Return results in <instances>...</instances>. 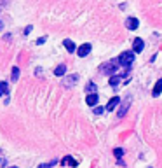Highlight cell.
<instances>
[{
    "label": "cell",
    "instance_id": "cell-1",
    "mask_svg": "<svg viewBox=\"0 0 162 168\" xmlns=\"http://www.w3.org/2000/svg\"><path fill=\"white\" fill-rule=\"evenodd\" d=\"M117 68H119V60L115 58V60H110V61L103 63L101 67H99V70H101V74H105V75H115V72H117Z\"/></svg>",
    "mask_w": 162,
    "mask_h": 168
},
{
    "label": "cell",
    "instance_id": "cell-2",
    "mask_svg": "<svg viewBox=\"0 0 162 168\" xmlns=\"http://www.w3.org/2000/svg\"><path fill=\"white\" fill-rule=\"evenodd\" d=\"M117 60H119L120 67L129 68V67L133 65V61H134V53H133V51H124V53H120V56L117 58Z\"/></svg>",
    "mask_w": 162,
    "mask_h": 168
},
{
    "label": "cell",
    "instance_id": "cell-3",
    "mask_svg": "<svg viewBox=\"0 0 162 168\" xmlns=\"http://www.w3.org/2000/svg\"><path fill=\"white\" fill-rule=\"evenodd\" d=\"M129 107H131V96H126L122 102H120L119 110H117V116H119V117H124V116L127 114V110H129Z\"/></svg>",
    "mask_w": 162,
    "mask_h": 168
},
{
    "label": "cell",
    "instance_id": "cell-4",
    "mask_svg": "<svg viewBox=\"0 0 162 168\" xmlns=\"http://www.w3.org/2000/svg\"><path fill=\"white\" fill-rule=\"evenodd\" d=\"M91 49H92V46L89 44V42H85V44H82V46H78V49H77L78 58H85V56L91 53Z\"/></svg>",
    "mask_w": 162,
    "mask_h": 168
},
{
    "label": "cell",
    "instance_id": "cell-5",
    "mask_svg": "<svg viewBox=\"0 0 162 168\" xmlns=\"http://www.w3.org/2000/svg\"><path fill=\"white\" fill-rule=\"evenodd\" d=\"M145 49V42H143V39H140V37H136L133 40V53L134 54H138V53H141Z\"/></svg>",
    "mask_w": 162,
    "mask_h": 168
},
{
    "label": "cell",
    "instance_id": "cell-6",
    "mask_svg": "<svg viewBox=\"0 0 162 168\" xmlns=\"http://www.w3.org/2000/svg\"><path fill=\"white\" fill-rule=\"evenodd\" d=\"M78 81V74H71V75H64L63 79V86L64 88H71L73 84Z\"/></svg>",
    "mask_w": 162,
    "mask_h": 168
},
{
    "label": "cell",
    "instance_id": "cell-7",
    "mask_svg": "<svg viewBox=\"0 0 162 168\" xmlns=\"http://www.w3.org/2000/svg\"><path fill=\"white\" fill-rule=\"evenodd\" d=\"M138 26H140V21H138V18L129 16V18L126 19V28H127V30H138Z\"/></svg>",
    "mask_w": 162,
    "mask_h": 168
},
{
    "label": "cell",
    "instance_id": "cell-8",
    "mask_svg": "<svg viewBox=\"0 0 162 168\" xmlns=\"http://www.w3.org/2000/svg\"><path fill=\"white\" fill-rule=\"evenodd\" d=\"M120 102H122V98H120V96H113V98H110V102L106 103V112H112L113 109H115V107H117V105L120 103Z\"/></svg>",
    "mask_w": 162,
    "mask_h": 168
},
{
    "label": "cell",
    "instance_id": "cell-9",
    "mask_svg": "<svg viewBox=\"0 0 162 168\" xmlns=\"http://www.w3.org/2000/svg\"><path fill=\"white\" fill-rule=\"evenodd\" d=\"M98 100H99L98 93H92V95H87V96H85V103L89 105V107H94V105H98Z\"/></svg>",
    "mask_w": 162,
    "mask_h": 168
},
{
    "label": "cell",
    "instance_id": "cell-10",
    "mask_svg": "<svg viewBox=\"0 0 162 168\" xmlns=\"http://www.w3.org/2000/svg\"><path fill=\"white\" fill-rule=\"evenodd\" d=\"M61 165H63V166H64V165H70L71 168H75V166L78 165V161H77V159H73L71 156H64L63 159H61Z\"/></svg>",
    "mask_w": 162,
    "mask_h": 168
},
{
    "label": "cell",
    "instance_id": "cell-11",
    "mask_svg": "<svg viewBox=\"0 0 162 168\" xmlns=\"http://www.w3.org/2000/svg\"><path fill=\"white\" fill-rule=\"evenodd\" d=\"M120 81H122V75H120V74H115V75H112L108 79V84H110L112 88H117L120 84Z\"/></svg>",
    "mask_w": 162,
    "mask_h": 168
},
{
    "label": "cell",
    "instance_id": "cell-12",
    "mask_svg": "<svg viewBox=\"0 0 162 168\" xmlns=\"http://www.w3.org/2000/svg\"><path fill=\"white\" fill-rule=\"evenodd\" d=\"M54 75L61 77V75H66V65L61 63V65H58L56 68H54Z\"/></svg>",
    "mask_w": 162,
    "mask_h": 168
},
{
    "label": "cell",
    "instance_id": "cell-13",
    "mask_svg": "<svg viewBox=\"0 0 162 168\" xmlns=\"http://www.w3.org/2000/svg\"><path fill=\"white\" fill-rule=\"evenodd\" d=\"M160 93H162V79H159V81L155 82L154 89H152V95H154V96H159Z\"/></svg>",
    "mask_w": 162,
    "mask_h": 168
},
{
    "label": "cell",
    "instance_id": "cell-14",
    "mask_svg": "<svg viewBox=\"0 0 162 168\" xmlns=\"http://www.w3.org/2000/svg\"><path fill=\"white\" fill-rule=\"evenodd\" d=\"M64 47H66V51L68 53H75L77 51V47H75V44H73V40H70V39H64Z\"/></svg>",
    "mask_w": 162,
    "mask_h": 168
},
{
    "label": "cell",
    "instance_id": "cell-15",
    "mask_svg": "<svg viewBox=\"0 0 162 168\" xmlns=\"http://www.w3.org/2000/svg\"><path fill=\"white\" fill-rule=\"evenodd\" d=\"M85 91H87V95H92V93L98 91V86L91 81V82H87V86H85Z\"/></svg>",
    "mask_w": 162,
    "mask_h": 168
},
{
    "label": "cell",
    "instance_id": "cell-16",
    "mask_svg": "<svg viewBox=\"0 0 162 168\" xmlns=\"http://www.w3.org/2000/svg\"><path fill=\"white\" fill-rule=\"evenodd\" d=\"M4 95H9V84L5 81L0 82V96H4Z\"/></svg>",
    "mask_w": 162,
    "mask_h": 168
},
{
    "label": "cell",
    "instance_id": "cell-17",
    "mask_svg": "<svg viewBox=\"0 0 162 168\" xmlns=\"http://www.w3.org/2000/svg\"><path fill=\"white\" fill-rule=\"evenodd\" d=\"M18 79H19V68H18V67H12V75H11V81H12V82H16Z\"/></svg>",
    "mask_w": 162,
    "mask_h": 168
},
{
    "label": "cell",
    "instance_id": "cell-18",
    "mask_svg": "<svg viewBox=\"0 0 162 168\" xmlns=\"http://www.w3.org/2000/svg\"><path fill=\"white\" fill-rule=\"evenodd\" d=\"M113 154H115V158H122V156H124V149H120V147H117V149H115V151H113Z\"/></svg>",
    "mask_w": 162,
    "mask_h": 168
},
{
    "label": "cell",
    "instance_id": "cell-19",
    "mask_svg": "<svg viewBox=\"0 0 162 168\" xmlns=\"http://www.w3.org/2000/svg\"><path fill=\"white\" fill-rule=\"evenodd\" d=\"M56 165V159H52L51 163H42V165H38V168H51V166H54Z\"/></svg>",
    "mask_w": 162,
    "mask_h": 168
},
{
    "label": "cell",
    "instance_id": "cell-20",
    "mask_svg": "<svg viewBox=\"0 0 162 168\" xmlns=\"http://www.w3.org/2000/svg\"><path fill=\"white\" fill-rule=\"evenodd\" d=\"M5 163H7V161H5V156H4L2 149H0V168H4V166H5Z\"/></svg>",
    "mask_w": 162,
    "mask_h": 168
},
{
    "label": "cell",
    "instance_id": "cell-21",
    "mask_svg": "<svg viewBox=\"0 0 162 168\" xmlns=\"http://www.w3.org/2000/svg\"><path fill=\"white\" fill-rule=\"evenodd\" d=\"M103 112H105V109H103V107H96V109H94V114H96V116L103 114Z\"/></svg>",
    "mask_w": 162,
    "mask_h": 168
},
{
    "label": "cell",
    "instance_id": "cell-22",
    "mask_svg": "<svg viewBox=\"0 0 162 168\" xmlns=\"http://www.w3.org/2000/svg\"><path fill=\"white\" fill-rule=\"evenodd\" d=\"M42 44H45V37H40V39L37 40V46H42Z\"/></svg>",
    "mask_w": 162,
    "mask_h": 168
},
{
    "label": "cell",
    "instance_id": "cell-23",
    "mask_svg": "<svg viewBox=\"0 0 162 168\" xmlns=\"http://www.w3.org/2000/svg\"><path fill=\"white\" fill-rule=\"evenodd\" d=\"M31 28H33V26H31V25H28V26L25 28V35H28L30 32H31Z\"/></svg>",
    "mask_w": 162,
    "mask_h": 168
},
{
    "label": "cell",
    "instance_id": "cell-24",
    "mask_svg": "<svg viewBox=\"0 0 162 168\" xmlns=\"http://www.w3.org/2000/svg\"><path fill=\"white\" fill-rule=\"evenodd\" d=\"M2 28H4V23H2V19H0V32H2Z\"/></svg>",
    "mask_w": 162,
    "mask_h": 168
},
{
    "label": "cell",
    "instance_id": "cell-25",
    "mask_svg": "<svg viewBox=\"0 0 162 168\" xmlns=\"http://www.w3.org/2000/svg\"><path fill=\"white\" fill-rule=\"evenodd\" d=\"M9 168H19V166H9Z\"/></svg>",
    "mask_w": 162,
    "mask_h": 168
}]
</instances>
